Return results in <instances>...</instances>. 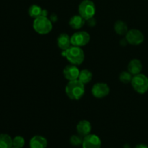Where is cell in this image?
<instances>
[{
  "label": "cell",
  "mask_w": 148,
  "mask_h": 148,
  "mask_svg": "<svg viewBox=\"0 0 148 148\" xmlns=\"http://www.w3.org/2000/svg\"><path fill=\"white\" fill-rule=\"evenodd\" d=\"M85 84L82 83L79 79L69 81L65 88L66 95L71 100L77 101L85 94Z\"/></svg>",
  "instance_id": "6da1fadb"
},
{
  "label": "cell",
  "mask_w": 148,
  "mask_h": 148,
  "mask_svg": "<svg viewBox=\"0 0 148 148\" xmlns=\"http://www.w3.org/2000/svg\"><path fill=\"white\" fill-rule=\"evenodd\" d=\"M62 54L66 58L70 64L76 66L82 64L85 59V53L82 47H78L72 45L69 49L63 51Z\"/></svg>",
  "instance_id": "7a4b0ae2"
},
{
  "label": "cell",
  "mask_w": 148,
  "mask_h": 148,
  "mask_svg": "<svg viewBox=\"0 0 148 148\" xmlns=\"http://www.w3.org/2000/svg\"><path fill=\"white\" fill-rule=\"evenodd\" d=\"M33 27L35 31L40 35H46L50 33L53 28L52 22L50 19L44 16H40L34 19Z\"/></svg>",
  "instance_id": "3957f363"
},
{
  "label": "cell",
  "mask_w": 148,
  "mask_h": 148,
  "mask_svg": "<svg viewBox=\"0 0 148 148\" xmlns=\"http://www.w3.org/2000/svg\"><path fill=\"white\" fill-rule=\"evenodd\" d=\"M131 84L133 89L139 94H145L148 91V77L144 74L134 75Z\"/></svg>",
  "instance_id": "277c9868"
},
{
  "label": "cell",
  "mask_w": 148,
  "mask_h": 148,
  "mask_svg": "<svg viewBox=\"0 0 148 148\" xmlns=\"http://www.w3.org/2000/svg\"><path fill=\"white\" fill-rule=\"evenodd\" d=\"M95 5L91 0H83L78 7L79 14L85 20L92 18L95 14Z\"/></svg>",
  "instance_id": "5b68a950"
},
{
  "label": "cell",
  "mask_w": 148,
  "mask_h": 148,
  "mask_svg": "<svg viewBox=\"0 0 148 148\" xmlns=\"http://www.w3.org/2000/svg\"><path fill=\"white\" fill-rule=\"evenodd\" d=\"M90 40V36L86 31H78L71 36V43L72 46L82 47L88 44Z\"/></svg>",
  "instance_id": "8992f818"
},
{
  "label": "cell",
  "mask_w": 148,
  "mask_h": 148,
  "mask_svg": "<svg viewBox=\"0 0 148 148\" xmlns=\"http://www.w3.org/2000/svg\"><path fill=\"white\" fill-rule=\"evenodd\" d=\"M126 40L130 44L138 46L143 43L145 40V36L140 30L131 29L126 34Z\"/></svg>",
  "instance_id": "52a82bcc"
},
{
  "label": "cell",
  "mask_w": 148,
  "mask_h": 148,
  "mask_svg": "<svg viewBox=\"0 0 148 148\" xmlns=\"http://www.w3.org/2000/svg\"><path fill=\"white\" fill-rule=\"evenodd\" d=\"M91 92L95 98H103L109 94L110 88L106 83L98 82L92 86Z\"/></svg>",
  "instance_id": "ba28073f"
},
{
  "label": "cell",
  "mask_w": 148,
  "mask_h": 148,
  "mask_svg": "<svg viewBox=\"0 0 148 148\" xmlns=\"http://www.w3.org/2000/svg\"><path fill=\"white\" fill-rule=\"evenodd\" d=\"M82 148H101V140L98 136L90 134L83 137Z\"/></svg>",
  "instance_id": "9c48e42d"
},
{
  "label": "cell",
  "mask_w": 148,
  "mask_h": 148,
  "mask_svg": "<svg viewBox=\"0 0 148 148\" xmlns=\"http://www.w3.org/2000/svg\"><path fill=\"white\" fill-rule=\"evenodd\" d=\"M79 69L77 66L74 64H69L65 66L63 69V75L68 81L77 79L79 75Z\"/></svg>",
  "instance_id": "30bf717a"
},
{
  "label": "cell",
  "mask_w": 148,
  "mask_h": 148,
  "mask_svg": "<svg viewBox=\"0 0 148 148\" xmlns=\"http://www.w3.org/2000/svg\"><path fill=\"white\" fill-rule=\"evenodd\" d=\"M91 130H92V125L88 120H82V121H79L77 125V134L82 136V137L90 134Z\"/></svg>",
  "instance_id": "8fae6325"
},
{
  "label": "cell",
  "mask_w": 148,
  "mask_h": 148,
  "mask_svg": "<svg viewBox=\"0 0 148 148\" xmlns=\"http://www.w3.org/2000/svg\"><path fill=\"white\" fill-rule=\"evenodd\" d=\"M57 46L62 51H65L69 49L72 46L71 36L65 33L59 34V36L57 37Z\"/></svg>",
  "instance_id": "7c38bea8"
},
{
  "label": "cell",
  "mask_w": 148,
  "mask_h": 148,
  "mask_svg": "<svg viewBox=\"0 0 148 148\" xmlns=\"http://www.w3.org/2000/svg\"><path fill=\"white\" fill-rule=\"evenodd\" d=\"M30 148H46L48 145L47 140L40 135H36L30 140Z\"/></svg>",
  "instance_id": "4fadbf2b"
},
{
  "label": "cell",
  "mask_w": 148,
  "mask_h": 148,
  "mask_svg": "<svg viewBox=\"0 0 148 148\" xmlns=\"http://www.w3.org/2000/svg\"><path fill=\"white\" fill-rule=\"evenodd\" d=\"M143 70V64L140 59H134L130 62L128 64V71L134 76L141 73Z\"/></svg>",
  "instance_id": "5bb4252c"
},
{
  "label": "cell",
  "mask_w": 148,
  "mask_h": 148,
  "mask_svg": "<svg viewBox=\"0 0 148 148\" xmlns=\"http://www.w3.org/2000/svg\"><path fill=\"white\" fill-rule=\"evenodd\" d=\"M85 23V20L80 16L79 14L77 15H74L69 19V25L72 29L75 30H79L82 28Z\"/></svg>",
  "instance_id": "9a60e30c"
},
{
  "label": "cell",
  "mask_w": 148,
  "mask_h": 148,
  "mask_svg": "<svg viewBox=\"0 0 148 148\" xmlns=\"http://www.w3.org/2000/svg\"><path fill=\"white\" fill-rule=\"evenodd\" d=\"M114 30L119 36H126L129 31L128 25L123 20H117L114 24Z\"/></svg>",
  "instance_id": "2e32d148"
},
{
  "label": "cell",
  "mask_w": 148,
  "mask_h": 148,
  "mask_svg": "<svg viewBox=\"0 0 148 148\" xmlns=\"http://www.w3.org/2000/svg\"><path fill=\"white\" fill-rule=\"evenodd\" d=\"M13 139L7 134H0V148H12Z\"/></svg>",
  "instance_id": "e0dca14e"
},
{
  "label": "cell",
  "mask_w": 148,
  "mask_h": 148,
  "mask_svg": "<svg viewBox=\"0 0 148 148\" xmlns=\"http://www.w3.org/2000/svg\"><path fill=\"white\" fill-rule=\"evenodd\" d=\"M92 79V73L88 69H82L79 72V77H78V79H79L80 82H82L83 84H87L89 83Z\"/></svg>",
  "instance_id": "ac0fdd59"
},
{
  "label": "cell",
  "mask_w": 148,
  "mask_h": 148,
  "mask_svg": "<svg viewBox=\"0 0 148 148\" xmlns=\"http://www.w3.org/2000/svg\"><path fill=\"white\" fill-rule=\"evenodd\" d=\"M42 12H43V9L37 4H33L28 9L29 15L34 19L42 16Z\"/></svg>",
  "instance_id": "d6986e66"
},
{
  "label": "cell",
  "mask_w": 148,
  "mask_h": 148,
  "mask_svg": "<svg viewBox=\"0 0 148 148\" xmlns=\"http://www.w3.org/2000/svg\"><path fill=\"white\" fill-rule=\"evenodd\" d=\"M133 75L130 73V72H127V71H124L120 73L119 75V80L121 82H122L123 83H129V82H131L132 79Z\"/></svg>",
  "instance_id": "ffe728a7"
},
{
  "label": "cell",
  "mask_w": 148,
  "mask_h": 148,
  "mask_svg": "<svg viewBox=\"0 0 148 148\" xmlns=\"http://www.w3.org/2000/svg\"><path fill=\"white\" fill-rule=\"evenodd\" d=\"M82 141H83V137L80 135H74L71 136L70 139H69V142H70V144L72 146H75V147H78L79 145H82Z\"/></svg>",
  "instance_id": "44dd1931"
},
{
  "label": "cell",
  "mask_w": 148,
  "mask_h": 148,
  "mask_svg": "<svg viewBox=\"0 0 148 148\" xmlns=\"http://www.w3.org/2000/svg\"><path fill=\"white\" fill-rule=\"evenodd\" d=\"M13 147H17V148H23L24 147L25 143V139L23 138L22 136H16L13 138Z\"/></svg>",
  "instance_id": "7402d4cb"
},
{
  "label": "cell",
  "mask_w": 148,
  "mask_h": 148,
  "mask_svg": "<svg viewBox=\"0 0 148 148\" xmlns=\"http://www.w3.org/2000/svg\"><path fill=\"white\" fill-rule=\"evenodd\" d=\"M134 148H148V146L147 145L143 144V143H141V144L137 145L135 146V147H134Z\"/></svg>",
  "instance_id": "603a6c76"
},
{
  "label": "cell",
  "mask_w": 148,
  "mask_h": 148,
  "mask_svg": "<svg viewBox=\"0 0 148 148\" xmlns=\"http://www.w3.org/2000/svg\"><path fill=\"white\" fill-rule=\"evenodd\" d=\"M12 148H17V147H12Z\"/></svg>",
  "instance_id": "cb8c5ba5"
}]
</instances>
